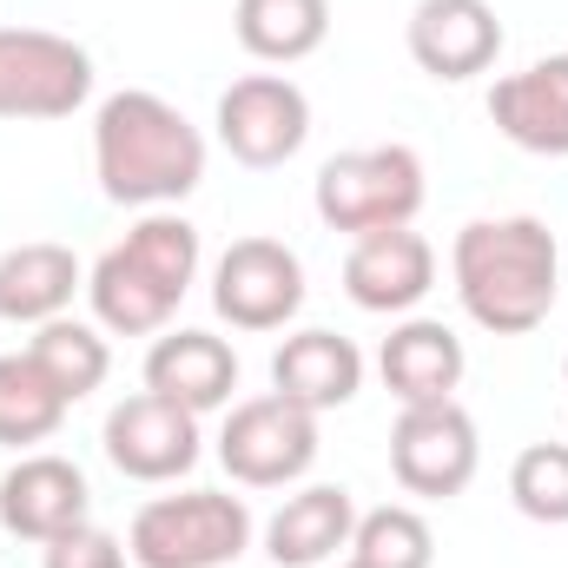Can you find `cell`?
<instances>
[{
	"instance_id": "cell-1",
	"label": "cell",
	"mask_w": 568,
	"mask_h": 568,
	"mask_svg": "<svg viewBox=\"0 0 568 568\" xmlns=\"http://www.w3.org/2000/svg\"><path fill=\"white\" fill-rule=\"evenodd\" d=\"M456 297L463 311L496 331V337H523L556 311V239L536 219H476L456 232L449 252Z\"/></svg>"
},
{
	"instance_id": "cell-2",
	"label": "cell",
	"mask_w": 568,
	"mask_h": 568,
	"mask_svg": "<svg viewBox=\"0 0 568 568\" xmlns=\"http://www.w3.org/2000/svg\"><path fill=\"white\" fill-rule=\"evenodd\" d=\"M93 165H100L106 199L172 205L205 179V140L159 93H113L93 120Z\"/></svg>"
},
{
	"instance_id": "cell-3",
	"label": "cell",
	"mask_w": 568,
	"mask_h": 568,
	"mask_svg": "<svg viewBox=\"0 0 568 568\" xmlns=\"http://www.w3.org/2000/svg\"><path fill=\"white\" fill-rule=\"evenodd\" d=\"M192 272H199V232L185 219H172V212H152V219H140L126 232V245H113L93 265L87 297H93L106 331L145 337V331H159L179 311Z\"/></svg>"
},
{
	"instance_id": "cell-4",
	"label": "cell",
	"mask_w": 568,
	"mask_h": 568,
	"mask_svg": "<svg viewBox=\"0 0 568 568\" xmlns=\"http://www.w3.org/2000/svg\"><path fill=\"white\" fill-rule=\"evenodd\" d=\"M424 205V159L410 145H364V152H337L317 172V219L331 232H397L410 225Z\"/></svg>"
},
{
	"instance_id": "cell-5",
	"label": "cell",
	"mask_w": 568,
	"mask_h": 568,
	"mask_svg": "<svg viewBox=\"0 0 568 568\" xmlns=\"http://www.w3.org/2000/svg\"><path fill=\"white\" fill-rule=\"evenodd\" d=\"M252 542V516L239 496L192 489L159 496L133 516V562L140 568H225Z\"/></svg>"
},
{
	"instance_id": "cell-6",
	"label": "cell",
	"mask_w": 568,
	"mask_h": 568,
	"mask_svg": "<svg viewBox=\"0 0 568 568\" xmlns=\"http://www.w3.org/2000/svg\"><path fill=\"white\" fill-rule=\"evenodd\" d=\"M93 93L87 47L40 33V27H0V120H67Z\"/></svg>"
},
{
	"instance_id": "cell-7",
	"label": "cell",
	"mask_w": 568,
	"mask_h": 568,
	"mask_svg": "<svg viewBox=\"0 0 568 568\" xmlns=\"http://www.w3.org/2000/svg\"><path fill=\"white\" fill-rule=\"evenodd\" d=\"M317 456V417L291 397H252L225 417L219 436V463L245 483V489H278L291 476H304Z\"/></svg>"
},
{
	"instance_id": "cell-8",
	"label": "cell",
	"mask_w": 568,
	"mask_h": 568,
	"mask_svg": "<svg viewBox=\"0 0 568 568\" xmlns=\"http://www.w3.org/2000/svg\"><path fill=\"white\" fill-rule=\"evenodd\" d=\"M390 476L410 496H463L476 476V424L456 404H410L390 429Z\"/></svg>"
},
{
	"instance_id": "cell-9",
	"label": "cell",
	"mask_w": 568,
	"mask_h": 568,
	"mask_svg": "<svg viewBox=\"0 0 568 568\" xmlns=\"http://www.w3.org/2000/svg\"><path fill=\"white\" fill-rule=\"evenodd\" d=\"M219 140L239 165H284L311 140V106L284 73L232 80V93L219 100Z\"/></svg>"
},
{
	"instance_id": "cell-10",
	"label": "cell",
	"mask_w": 568,
	"mask_h": 568,
	"mask_svg": "<svg viewBox=\"0 0 568 568\" xmlns=\"http://www.w3.org/2000/svg\"><path fill=\"white\" fill-rule=\"evenodd\" d=\"M212 304L239 331H278L284 317L304 304V265L284 252L278 239H239L219 272H212Z\"/></svg>"
},
{
	"instance_id": "cell-11",
	"label": "cell",
	"mask_w": 568,
	"mask_h": 568,
	"mask_svg": "<svg viewBox=\"0 0 568 568\" xmlns=\"http://www.w3.org/2000/svg\"><path fill=\"white\" fill-rule=\"evenodd\" d=\"M106 456L133 483H172L199 463V417L159 390H140L106 417Z\"/></svg>"
},
{
	"instance_id": "cell-12",
	"label": "cell",
	"mask_w": 568,
	"mask_h": 568,
	"mask_svg": "<svg viewBox=\"0 0 568 568\" xmlns=\"http://www.w3.org/2000/svg\"><path fill=\"white\" fill-rule=\"evenodd\" d=\"M503 53V27L489 0H417L410 13V60L436 80H469Z\"/></svg>"
},
{
	"instance_id": "cell-13",
	"label": "cell",
	"mask_w": 568,
	"mask_h": 568,
	"mask_svg": "<svg viewBox=\"0 0 568 568\" xmlns=\"http://www.w3.org/2000/svg\"><path fill=\"white\" fill-rule=\"evenodd\" d=\"M87 509H93L87 476H80L67 456H27V463H13L7 483H0V523H7L13 536H27V542H53V536L80 529Z\"/></svg>"
},
{
	"instance_id": "cell-14",
	"label": "cell",
	"mask_w": 568,
	"mask_h": 568,
	"mask_svg": "<svg viewBox=\"0 0 568 568\" xmlns=\"http://www.w3.org/2000/svg\"><path fill=\"white\" fill-rule=\"evenodd\" d=\"M489 120L503 126V140L542 159L568 152V53H549L509 80H496L489 93Z\"/></svg>"
},
{
	"instance_id": "cell-15",
	"label": "cell",
	"mask_w": 568,
	"mask_h": 568,
	"mask_svg": "<svg viewBox=\"0 0 568 568\" xmlns=\"http://www.w3.org/2000/svg\"><path fill=\"white\" fill-rule=\"evenodd\" d=\"M436 278V252L429 239H417L410 225L397 232H364L344 258V291L364 304V311H410Z\"/></svg>"
},
{
	"instance_id": "cell-16",
	"label": "cell",
	"mask_w": 568,
	"mask_h": 568,
	"mask_svg": "<svg viewBox=\"0 0 568 568\" xmlns=\"http://www.w3.org/2000/svg\"><path fill=\"white\" fill-rule=\"evenodd\" d=\"M232 384H239V357H232V344H219L205 331H172L145 351V390L185 404L192 417L219 410L232 397Z\"/></svg>"
},
{
	"instance_id": "cell-17",
	"label": "cell",
	"mask_w": 568,
	"mask_h": 568,
	"mask_svg": "<svg viewBox=\"0 0 568 568\" xmlns=\"http://www.w3.org/2000/svg\"><path fill=\"white\" fill-rule=\"evenodd\" d=\"M272 384H278V397L304 404V410L317 417V410H337V404L357 397L364 357H357V344L337 337V331H304V337H284V351L272 357Z\"/></svg>"
},
{
	"instance_id": "cell-18",
	"label": "cell",
	"mask_w": 568,
	"mask_h": 568,
	"mask_svg": "<svg viewBox=\"0 0 568 568\" xmlns=\"http://www.w3.org/2000/svg\"><path fill=\"white\" fill-rule=\"evenodd\" d=\"M384 384L410 404H449V390L463 384V344L449 324L436 317H410L384 337Z\"/></svg>"
},
{
	"instance_id": "cell-19",
	"label": "cell",
	"mask_w": 568,
	"mask_h": 568,
	"mask_svg": "<svg viewBox=\"0 0 568 568\" xmlns=\"http://www.w3.org/2000/svg\"><path fill=\"white\" fill-rule=\"evenodd\" d=\"M351 529H357V509H351L344 489H304L272 516L265 542H272L278 568H311L324 556H337V549H351Z\"/></svg>"
},
{
	"instance_id": "cell-20",
	"label": "cell",
	"mask_w": 568,
	"mask_h": 568,
	"mask_svg": "<svg viewBox=\"0 0 568 568\" xmlns=\"http://www.w3.org/2000/svg\"><path fill=\"white\" fill-rule=\"evenodd\" d=\"M80 265L67 245H20L0 258V317L7 324H47L73 304Z\"/></svg>"
},
{
	"instance_id": "cell-21",
	"label": "cell",
	"mask_w": 568,
	"mask_h": 568,
	"mask_svg": "<svg viewBox=\"0 0 568 568\" xmlns=\"http://www.w3.org/2000/svg\"><path fill=\"white\" fill-rule=\"evenodd\" d=\"M232 27H239V47H245V53L291 67V60H304V53L324 47L331 7H324V0H239Z\"/></svg>"
},
{
	"instance_id": "cell-22",
	"label": "cell",
	"mask_w": 568,
	"mask_h": 568,
	"mask_svg": "<svg viewBox=\"0 0 568 568\" xmlns=\"http://www.w3.org/2000/svg\"><path fill=\"white\" fill-rule=\"evenodd\" d=\"M67 417V397L53 390V377L27 357V351H13V357H0V443H47L53 429Z\"/></svg>"
},
{
	"instance_id": "cell-23",
	"label": "cell",
	"mask_w": 568,
	"mask_h": 568,
	"mask_svg": "<svg viewBox=\"0 0 568 568\" xmlns=\"http://www.w3.org/2000/svg\"><path fill=\"white\" fill-rule=\"evenodd\" d=\"M27 357L53 377V390L67 397V404H80L87 390H100L106 384V337L100 331H87V324H67V317H47L40 324V337L27 344Z\"/></svg>"
},
{
	"instance_id": "cell-24",
	"label": "cell",
	"mask_w": 568,
	"mask_h": 568,
	"mask_svg": "<svg viewBox=\"0 0 568 568\" xmlns=\"http://www.w3.org/2000/svg\"><path fill=\"white\" fill-rule=\"evenodd\" d=\"M351 562L357 568H429V529L417 509H371L351 529Z\"/></svg>"
},
{
	"instance_id": "cell-25",
	"label": "cell",
	"mask_w": 568,
	"mask_h": 568,
	"mask_svg": "<svg viewBox=\"0 0 568 568\" xmlns=\"http://www.w3.org/2000/svg\"><path fill=\"white\" fill-rule=\"evenodd\" d=\"M509 496L529 523H568V443H529L509 469Z\"/></svg>"
},
{
	"instance_id": "cell-26",
	"label": "cell",
	"mask_w": 568,
	"mask_h": 568,
	"mask_svg": "<svg viewBox=\"0 0 568 568\" xmlns=\"http://www.w3.org/2000/svg\"><path fill=\"white\" fill-rule=\"evenodd\" d=\"M47 568H126V556H120V542L106 529L80 523V529H67V536L47 542Z\"/></svg>"
},
{
	"instance_id": "cell-27",
	"label": "cell",
	"mask_w": 568,
	"mask_h": 568,
	"mask_svg": "<svg viewBox=\"0 0 568 568\" xmlns=\"http://www.w3.org/2000/svg\"><path fill=\"white\" fill-rule=\"evenodd\" d=\"M344 568H357V562H344Z\"/></svg>"
}]
</instances>
